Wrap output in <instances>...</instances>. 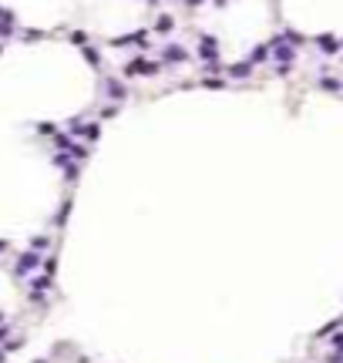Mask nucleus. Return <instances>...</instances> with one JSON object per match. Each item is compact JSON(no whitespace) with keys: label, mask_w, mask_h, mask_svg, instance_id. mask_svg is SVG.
<instances>
[{"label":"nucleus","mask_w":343,"mask_h":363,"mask_svg":"<svg viewBox=\"0 0 343 363\" xmlns=\"http://www.w3.org/2000/svg\"><path fill=\"white\" fill-rule=\"evenodd\" d=\"M40 263H44V256L34 252V249H27V252H20L17 259H14V276H17V279H24V276H37Z\"/></svg>","instance_id":"1"},{"label":"nucleus","mask_w":343,"mask_h":363,"mask_svg":"<svg viewBox=\"0 0 343 363\" xmlns=\"http://www.w3.org/2000/svg\"><path fill=\"white\" fill-rule=\"evenodd\" d=\"M162 71V61H145V58H135L125 64V77H152Z\"/></svg>","instance_id":"2"},{"label":"nucleus","mask_w":343,"mask_h":363,"mask_svg":"<svg viewBox=\"0 0 343 363\" xmlns=\"http://www.w3.org/2000/svg\"><path fill=\"white\" fill-rule=\"evenodd\" d=\"M68 134H71V138H84L88 145H95L98 138H101V125H98V121H84V125H81V121H71Z\"/></svg>","instance_id":"3"},{"label":"nucleus","mask_w":343,"mask_h":363,"mask_svg":"<svg viewBox=\"0 0 343 363\" xmlns=\"http://www.w3.org/2000/svg\"><path fill=\"white\" fill-rule=\"evenodd\" d=\"M199 58L206 61V67H212V64L219 67V40L209 37V34H202V37H199Z\"/></svg>","instance_id":"4"},{"label":"nucleus","mask_w":343,"mask_h":363,"mask_svg":"<svg viewBox=\"0 0 343 363\" xmlns=\"http://www.w3.org/2000/svg\"><path fill=\"white\" fill-rule=\"evenodd\" d=\"M185 61H189V47H182V44L162 47V64H185Z\"/></svg>","instance_id":"5"},{"label":"nucleus","mask_w":343,"mask_h":363,"mask_svg":"<svg viewBox=\"0 0 343 363\" xmlns=\"http://www.w3.org/2000/svg\"><path fill=\"white\" fill-rule=\"evenodd\" d=\"M104 91H108V95H111L118 104H121V101H128V88H125L118 77H104Z\"/></svg>","instance_id":"6"},{"label":"nucleus","mask_w":343,"mask_h":363,"mask_svg":"<svg viewBox=\"0 0 343 363\" xmlns=\"http://www.w3.org/2000/svg\"><path fill=\"white\" fill-rule=\"evenodd\" d=\"M316 47L323 51L326 58H333V54H340V40L333 37V34H320V37H316Z\"/></svg>","instance_id":"7"},{"label":"nucleus","mask_w":343,"mask_h":363,"mask_svg":"<svg viewBox=\"0 0 343 363\" xmlns=\"http://www.w3.org/2000/svg\"><path fill=\"white\" fill-rule=\"evenodd\" d=\"M175 31V17L172 14H158L155 17V34H172Z\"/></svg>","instance_id":"8"},{"label":"nucleus","mask_w":343,"mask_h":363,"mask_svg":"<svg viewBox=\"0 0 343 363\" xmlns=\"http://www.w3.org/2000/svg\"><path fill=\"white\" fill-rule=\"evenodd\" d=\"M226 74H229V77H249V74H252V64H249V61L229 64V67H226Z\"/></svg>","instance_id":"9"},{"label":"nucleus","mask_w":343,"mask_h":363,"mask_svg":"<svg viewBox=\"0 0 343 363\" xmlns=\"http://www.w3.org/2000/svg\"><path fill=\"white\" fill-rule=\"evenodd\" d=\"M266 61H269V44H259V47L249 54V64H252V67H256V64H266Z\"/></svg>","instance_id":"10"},{"label":"nucleus","mask_w":343,"mask_h":363,"mask_svg":"<svg viewBox=\"0 0 343 363\" xmlns=\"http://www.w3.org/2000/svg\"><path fill=\"white\" fill-rule=\"evenodd\" d=\"M320 88H323V91H333V95H337V91H343V81H337V77L323 74V77H320Z\"/></svg>","instance_id":"11"},{"label":"nucleus","mask_w":343,"mask_h":363,"mask_svg":"<svg viewBox=\"0 0 343 363\" xmlns=\"http://www.w3.org/2000/svg\"><path fill=\"white\" fill-rule=\"evenodd\" d=\"M114 44H138V47H148V37H145V34H128V37H118Z\"/></svg>","instance_id":"12"},{"label":"nucleus","mask_w":343,"mask_h":363,"mask_svg":"<svg viewBox=\"0 0 343 363\" xmlns=\"http://www.w3.org/2000/svg\"><path fill=\"white\" fill-rule=\"evenodd\" d=\"M47 246H51V235H34V239H31V249H34V252H44Z\"/></svg>","instance_id":"13"},{"label":"nucleus","mask_w":343,"mask_h":363,"mask_svg":"<svg viewBox=\"0 0 343 363\" xmlns=\"http://www.w3.org/2000/svg\"><path fill=\"white\" fill-rule=\"evenodd\" d=\"M81 54L88 58V64H91V67H98V64H101V54H98L95 47H81Z\"/></svg>","instance_id":"14"},{"label":"nucleus","mask_w":343,"mask_h":363,"mask_svg":"<svg viewBox=\"0 0 343 363\" xmlns=\"http://www.w3.org/2000/svg\"><path fill=\"white\" fill-rule=\"evenodd\" d=\"M71 40H74V44H81V47H84V44H88V34H84V31H74V34H71Z\"/></svg>","instance_id":"15"},{"label":"nucleus","mask_w":343,"mask_h":363,"mask_svg":"<svg viewBox=\"0 0 343 363\" xmlns=\"http://www.w3.org/2000/svg\"><path fill=\"white\" fill-rule=\"evenodd\" d=\"M114 115H118V104H111V108L104 104V108H101V118H114Z\"/></svg>","instance_id":"16"},{"label":"nucleus","mask_w":343,"mask_h":363,"mask_svg":"<svg viewBox=\"0 0 343 363\" xmlns=\"http://www.w3.org/2000/svg\"><path fill=\"white\" fill-rule=\"evenodd\" d=\"M3 252H10V242H7V239H0V256H3Z\"/></svg>","instance_id":"17"},{"label":"nucleus","mask_w":343,"mask_h":363,"mask_svg":"<svg viewBox=\"0 0 343 363\" xmlns=\"http://www.w3.org/2000/svg\"><path fill=\"white\" fill-rule=\"evenodd\" d=\"M206 0H185V7H202Z\"/></svg>","instance_id":"18"},{"label":"nucleus","mask_w":343,"mask_h":363,"mask_svg":"<svg viewBox=\"0 0 343 363\" xmlns=\"http://www.w3.org/2000/svg\"><path fill=\"white\" fill-rule=\"evenodd\" d=\"M337 323H340V326H343V316H340V320H337Z\"/></svg>","instance_id":"19"},{"label":"nucleus","mask_w":343,"mask_h":363,"mask_svg":"<svg viewBox=\"0 0 343 363\" xmlns=\"http://www.w3.org/2000/svg\"><path fill=\"white\" fill-rule=\"evenodd\" d=\"M0 323H3V313H0Z\"/></svg>","instance_id":"20"},{"label":"nucleus","mask_w":343,"mask_h":363,"mask_svg":"<svg viewBox=\"0 0 343 363\" xmlns=\"http://www.w3.org/2000/svg\"><path fill=\"white\" fill-rule=\"evenodd\" d=\"M0 51H3V44H0Z\"/></svg>","instance_id":"21"}]
</instances>
